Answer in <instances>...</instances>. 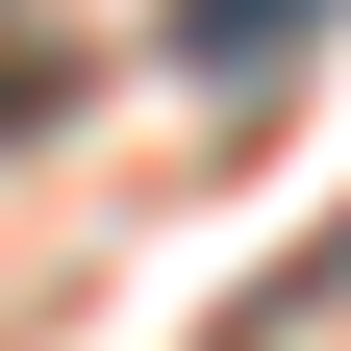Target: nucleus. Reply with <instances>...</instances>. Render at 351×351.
<instances>
[{
  "mask_svg": "<svg viewBox=\"0 0 351 351\" xmlns=\"http://www.w3.org/2000/svg\"><path fill=\"white\" fill-rule=\"evenodd\" d=\"M151 51H176V75H276V51H326V0H176Z\"/></svg>",
  "mask_w": 351,
  "mask_h": 351,
  "instance_id": "nucleus-1",
  "label": "nucleus"
},
{
  "mask_svg": "<svg viewBox=\"0 0 351 351\" xmlns=\"http://www.w3.org/2000/svg\"><path fill=\"white\" fill-rule=\"evenodd\" d=\"M0 125H51V51H0Z\"/></svg>",
  "mask_w": 351,
  "mask_h": 351,
  "instance_id": "nucleus-2",
  "label": "nucleus"
}]
</instances>
